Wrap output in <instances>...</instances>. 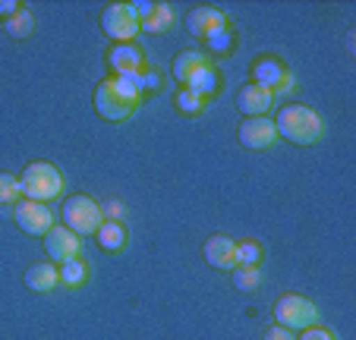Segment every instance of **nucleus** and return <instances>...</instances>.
<instances>
[{"label":"nucleus","mask_w":356,"mask_h":340,"mask_svg":"<svg viewBox=\"0 0 356 340\" xmlns=\"http://www.w3.org/2000/svg\"><path fill=\"white\" fill-rule=\"evenodd\" d=\"M139 104H142V92L127 76H111V79H101L95 86V111H98V117H104L111 123L133 117L139 111Z\"/></svg>","instance_id":"obj_1"},{"label":"nucleus","mask_w":356,"mask_h":340,"mask_svg":"<svg viewBox=\"0 0 356 340\" xmlns=\"http://www.w3.org/2000/svg\"><path fill=\"white\" fill-rule=\"evenodd\" d=\"M277 136H284L293 145H316L325 136V123L318 117V111L306 104H284L275 117Z\"/></svg>","instance_id":"obj_2"},{"label":"nucleus","mask_w":356,"mask_h":340,"mask_svg":"<svg viewBox=\"0 0 356 340\" xmlns=\"http://www.w3.org/2000/svg\"><path fill=\"white\" fill-rule=\"evenodd\" d=\"M19 189H22V199H32V202H51L63 193V174L57 170L54 164L47 161H35L22 170L19 177Z\"/></svg>","instance_id":"obj_3"},{"label":"nucleus","mask_w":356,"mask_h":340,"mask_svg":"<svg viewBox=\"0 0 356 340\" xmlns=\"http://www.w3.org/2000/svg\"><path fill=\"white\" fill-rule=\"evenodd\" d=\"M60 218H63V227H70L76 236H88L101 227L104 214H101V205L95 199L76 193V195H67V202L60 208Z\"/></svg>","instance_id":"obj_4"},{"label":"nucleus","mask_w":356,"mask_h":340,"mask_svg":"<svg viewBox=\"0 0 356 340\" xmlns=\"http://www.w3.org/2000/svg\"><path fill=\"white\" fill-rule=\"evenodd\" d=\"M275 318H277V325L287 327V331H306V327H312L318 321V309H316V302L306 300V296L287 293L275 302Z\"/></svg>","instance_id":"obj_5"},{"label":"nucleus","mask_w":356,"mask_h":340,"mask_svg":"<svg viewBox=\"0 0 356 340\" xmlns=\"http://www.w3.org/2000/svg\"><path fill=\"white\" fill-rule=\"evenodd\" d=\"M101 29L108 38H114V44L133 41L139 35V16H136L133 3H111L101 10Z\"/></svg>","instance_id":"obj_6"},{"label":"nucleus","mask_w":356,"mask_h":340,"mask_svg":"<svg viewBox=\"0 0 356 340\" xmlns=\"http://www.w3.org/2000/svg\"><path fill=\"white\" fill-rule=\"evenodd\" d=\"M13 220L22 234L32 236H44L51 227H54V211L44 205V202H32V199H19L13 205Z\"/></svg>","instance_id":"obj_7"},{"label":"nucleus","mask_w":356,"mask_h":340,"mask_svg":"<svg viewBox=\"0 0 356 340\" xmlns=\"http://www.w3.org/2000/svg\"><path fill=\"white\" fill-rule=\"evenodd\" d=\"M236 139L249 152H265V148H271L277 142L275 120H268V117H246L240 123V129H236Z\"/></svg>","instance_id":"obj_8"},{"label":"nucleus","mask_w":356,"mask_h":340,"mask_svg":"<svg viewBox=\"0 0 356 340\" xmlns=\"http://www.w3.org/2000/svg\"><path fill=\"white\" fill-rule=\"evenodd\" d=\"M79 249H82V236H76L70 227H51L44 234V252H47V259L51 261H70V259H76L79 255Z\"/></svg>","instance_id":"obj_9"},{"label":"nucleus","mask_w":356,"mask_h":340,"mask_svg":"<svg viewBox=\"0 0 356 340\" xmlns=\"http://www.w3.org/2000/svg\"><path fill=\"white\" fill-rule=\"evenodd\" d=\"M108 63L114 70V76H136L145 67V54H142V47L136 41H123V44H111Z\"/></svg>","instance_id":"obj_10"},{"label":"nucleus","mask_w":356,"mask_h":340,"mask_svg":"<svg viewBox=\"0 0 356 340\" xmlns=\"http://www.w3.org/2000/svg\"><path fill=\"white\" fill-rule=\"evenodd\" d=\"M186 29H189V35H195V38L205 41L215 32L227 29V19H224V13L218 7H193L186 13Z\"/></svg>","instance_id":"obj_11"},{"label":"nucleus","mask_w":356,"mask_h":340,"mask_svg":"<svg viewBox=\"0 0 356 340\" xmlns=\"http://www.w3.org/2000/svg\"><path fill=\"white\" fill-rule=\"evenodd\" d=\"M202 255H205V261H209L211 268H218V271H234L236 268V240H230V236H224V234H215L205 240Z\"/></svg>","instance_id":"obj_12"},{"label":"nucleus","mask_w":356,"mask_h":340,"mask_svg":"<svg viewBox=\"0 0 356 340\" xmlns=\"http://www.w3.org/2000/svg\"><path fill=\"white\" fill-rule=\"evenodd\" d=\"M271 104H275V92L256 86V82H246V86L236 92V107H240V113H246V117H265V113L271 111Z\"/></svg>","instance_id":"obj_13"},{"label":"nucleus","mask_w":356,"mask_h":340,"mask_svg":"<svg viewBox=\"0 0 356 340\" xmlns=\"http://www.w3.org/2000/svg\"><path fill=\"white\" fill-rule=\"evenodd\" d=\"M284 76H287V67H284L281 60H275V57H262V60H256V67H252V82L268 88V92H281Z\"/></svg>","instance_id":"obj_14"},{"label":"nucleus","mask_w":356,"mask_h":340,"mask_svg":"<svg viewBox=\"0 0 356 340\" xmlns=\"http://www.w3.org/2000/svg\"><path fill=\"white\" fill-rule=\"evenodd\" d=\"M57 284H60V274H57L54 261H41V265H32L26 271V287L35 293H51Z\"/></svg>","instance_id":"obj_15"},{"label":"nucleus","mask_w":356,"mask_h":340,"mask_svg":"<svg viewBox=\"0 0 356 340\" xmlns=\"http://www.w3.org/2000/svg\"><path fill=\"white\" fill-rule=\"evenodd\" d=\"M205 54H199V51H180L174 57V63H170V73H174V79L180 82L183 88L189 86V82H193V76L199 73L202 67H205Z\"/></svg>","instance_id":"obj_16"},{"label":"nucleus","mask_w":356,"mask_h":340,"mask_svg":"<svg viewBox=\"0 0 356 340\" xmlns=\"http://www.w3.org/2000/svg\"><path fill=\"white\" fill-rule=\"evenodd\" d=\"M95 234H98V246L104 252H120L127 246V230H123L120 220H101V227Z\"/></svg>","instance_id":"obj_17"},{"label":"nucleus","mask_w":356,"mask_h":340,"mask_svg":"<svg viewBox=\"0 0 356 340\" xmlns=\"http://www.w3.org/2000/svg\"><path fill=\"white\" fill-rule=\"evenodd\" d=\"M186 88H189V92H195V95H202V98L215 95L218 92V70L211 67V63H205V67L193 76V82H189Z\"/></svg>","instance_id":"obj_18"},{"label":"nucleus","mask_w":356,"mask_h":340,"mask_svg":"<svg viewBox=\"0 0 356 340\" xmlns=\"http://www.w3.org/2000/svg\"><path fill=\"white\" fill-rule=\"evenodd\" d=\"M3 29H7L13 38H29L32 35V29H35V16H32V10L29 7H19L10 19H3Z\"/></svg>","instance_id":"obj_19"},{"label":"nucleus","mask_w":356,"mask_h":340,"mask_svg":"<svg viewBox=\"0 0 356 340\" xmlns=\"http://www.w3.org/2000/svg\"><path fill=\"white\" fill-rule=\"evenodd\" d=\"M170 22H174V10L168 3H155V10L139 22V29L142 32H164V29H170Z\"/></svg>","instance_id":"obj_20"},{"label":"nucleus","mask_w":356,"mask_h":340,"mask_svg":"<svg viewBox=\"0 0 356 340\" xmlns=\"http://www.w3.org/2000/svg\"><path fill=\"white\" fill-rule=\"evenodd\" d=\"M57 274H60V284H67V287H82L88 280V268L82 259H70L63 261L60 268H57Z\"/></svg>","instance_id":"obj_21"},{"label":"nucleus","mask_w":356,"mask_h":340,"mask_svg":"<svg viewBox=\"0 0 356 340\" xmlns=\"http://www.w3.org/2000/svg\"><path fill=\"white\" fill-rule=\"evenodd\" d=\"M234 284L236 290H259V284H262V271H259V265H236L234 268Z\"/></svg>","instance_id":"obj_22"},{"label":"nucleus","mask_w":356,"mask_h":340,"mask_svg":"<svg viewBox=\"0 0 356 340\" xmlns=\"http://www.w3.org/2000/svg\"><path fill=\"white\" fill-rule=\"evenodd\" d=\"M22 199V189H19V177L0 170V205H16Z\"/></svg>","instance_id":"obj_23"},{"label":"nucleus","mask_w":356,"mask_h":340,"mask_svg":"<svg viewBox=\"0 0 356 340\" xmlns=\"http://www.w3.org/2000/svg\"><path fill=\"white\" fill-rule=\"evenodd\" d=\"M177 107H180V113H202L205 111V98L189 92V88H180L177 92Z\"/></svg>","instance_id":"obj_24"},{"label":"nucleus","mask_w":356,"mask_h":340,"mask_svg":"<svg viewBox=\"0 0 356 340\" xmlns=\"http://www.w3.org/2000/svg\"><path fill=\"white\" fill-rule=\"evenodd\" d=\"M259 261H262V246L259 243H236V265H259Z\"/></svg>","instance_id":"obj_25"},{"label":"nucleus","mask_w":356,"mask_h":340,"mask_svg":"<svg viewBox=\"0 0 356 340\" xmlns=\"http://www.w3.org/2000/svg\"><path fill=\"white\" fill-rule=\"evenodd\" d=\"M205 44H209L211 54H227L230 47H234V35H230V29H221V32H215L211 38H205Z\"/></svg>","instance_id":"obj_26"},{"label":"nucleus","mask_w":356,"mask_h":340,"mask_svg":"<svg viewBox=\"0 0 356 340\" xmlns=\"http://www.w3.org/2000/svg\"><path fill=\"white\" fill-rule=\"evenodd\" d=\"M296 340H334V334L325 331V327H316V325H312V327H306V331H302Z\"/></svg>","instance_id":"obj_27"},{"label":"nucleus","mask_w":356,"mask_h":340,"mask_svg":"<svg viewBox=\"0 0 356 340\" xmlns=\"http://www.w3.org/2000/svg\"><path fill=\"white\" fill-rule=\"evenodd\" d=\"M265 340H296V334L287 331V327H281V325H275L265 331Z\"/></svg>","instance_id":"obj_28"},{"label":"nucleus","mask_w":356,"mask_h":340,"mask_svg":"<svg viewBox=\"0 0 356 340\" xmlns=\"http://www.w3.org/2000/svg\"><path fill=\"white\" fill-rule=\"evenodd\" d=\"M16 10H19V3H16V0H0V16H7V19H10Z\"/></svg>","instance_id":"obj_29"},{"label":"nucleus","mask_w":356,"mask_h":340,"mask_svg":"<svg viewBox=\"0 0 356 340\" xmlns=\"http://www.w3.org/2000/svg\"><path fill=\"white\" fill-rule=\"evenodd\" d=\"M104 211H108V214H111V218H114V220H117V218H120V214H123V205H120V202H117V199H114V202H108V205L101 208V214H104Z\"/></svg>","instance_id":"obj_30"}]
</instances>
